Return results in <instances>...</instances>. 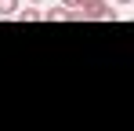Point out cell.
Segmentation results:
<instances>
[{"instance_id": "cell-1", "label": "cell", "mask_w": 134, "mask_h": 131, "mask_svg": "<svg viewBox=\"0 0 134 131\" xmlns=\"http://www.w3.org/2000/svg\"><path fill=\"white\" fill-rule=\"evenodd\" d=\"M120 18V11H116V4H105V7H98L94 15H91V22H116Z\"/></svg>"}, {"instance_id": "cell-2", "label": "cell", "mask_w": 134, "mask_h": 131, "mask_svg": "<svg viewBox=\"0 0 134 131\" xmlns=\"http://www.w3.org/2000/svg\"><path fill=\"white\" fill-rule=\"evenodd\" d=\"M18 11H22V4H18V0H0V18H15Z\"/></svg>"}, {"instance_id": "cell-3", "label": "cell", "mask_w": 134, "mask_h": 131, "mask_svg": "<svg viewBox=\"0 0 134 131\" xmlns=\"http://www.w3.org/2000/svg\"><path fill=\"white\" fill-rule=\"evenodd\" d=\"M98 7H105V0H80V7H76V11H83V18L91 22V15H94Z\"/></svg>"}, {"instance_id": "cell-8", "label": "cell", "mask_w": 134, "mask_h": 131, "mask_svg": "<svg viewBox=\"0 0 134 131\" xmlns=\"http://www.w3.org/2000/svg\"><path fill=\"white\" fill-rule=\"evenodd\" d=\"M29 4H44V0H29Z\"/></svg>"}, {"instance_id": "cell-6", "label": "cell", "mask_w": 134, "mask_h": 131, "mask_svg": "<svg viewBox=\"0 0 134 131\" xmlns=\"http://www.w3.org/2000/svg\"><path fill=\"white\" fill-rule=\"evenodd\" d=\"M62 7H69V11H76V7H80V0H62Z\"/></svg>"}, {"instance_id": "cell-4", "label": "cell", "mask_w": 134, "mask_h": 131, "mask_svg": "<svg viewBox=\"0 0 134 131\" xmlns=\"http://www.w3.org/2000/svg\"><path fill=\"white\" fill-rule=\"evenodd\" d=\"M69 18V7H47L44 11V22H65Z\"/></svg>"}, {"instance_id": "cell-7", "label": "cell", "mask_w": 134, "mask_h": 131, "mask_svg": "<svg viewBox=\"0 0 134 131\" xmlns=\"http://www.w3.org/2000/svg\"><path fill=\"white\" fill-rule=\"evenodd\" d=\"M112 4H116V7H127V4H134V0H112Z\"/></svg>"}, {"instance_id": "cell-5", "label": "cell", "mask_w": 134, "mask_h": 131, "mask_svg": "<svg viewBox=\"0 0 134 131\" xmlns=\"http://www.w3.org/2000/svg\"><path fill=\"white\" fill-rule=\"evenodd\" d=\"M15 18H18V22H36V18H44V11H36V7H22Z\"/></svg>"}]
</instances>
